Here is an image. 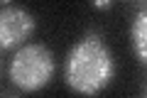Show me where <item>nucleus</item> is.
<instances>
[{"instance_id": "obj_1", "label": "nucleus", "mask_w": 147, "mask_h": 98, "mask_svg": "<svg viewBox=\"0 0 147 98\" xmlns=\"http://www.w3.org/2000/svg\"><path fill=\"white\" fill-rule=\"evenodd\" d=\"M113 54L98 37H84L66 57V83L79 93H98L113 78Z\"/></svg>"}, {"instance_id": "obj_2", "label": "nucleus", "mask_w": 147, "mask_h": 98, "mask_svg": "<svg viewBox=\"0 0 147 98\" xmlns=\"http://www.w3.org/2000/svg\"><path fill=\"white\" fill-rule=\"evenodd\" d=\"M54 74V54L44 44H25L10 62V78L22 91H37Z\"/></svg>"}, {"instance_id": "obj_3", "label": "nucleus", "mask_w": 147, "mask_h": 98, "mask_svg": "<svg viewBox=\"0 0 147 98\" xmlns=\"http://www.w3.org/2000/svg\"><path fill=\"white\" fill-rule=\"evenodd\" d=\"M34 15L27 12L25 7H12L5 5L3 12H0V47L3 49H10V47L20 44L22 39L34 32Z\"/></svg>"}, {"instance_id": "obj_4", "label": "nucleus", "mask_w": 147, "mask_h": 98, "mask_svg": "<svg viewBox=\"0 0 147 98\" xmlns=\"http://www.w3.org/2000/svg\"><path fill=\"white\" fill-rule=\"evenodd\" d=\"M130 39H132V49H135L137 59L147 66V10H142L140 15L132 20Z\"/></svg>"}, {"instance_id": "obj_5", "label": "nucleus", "mask_w": 147, "mask_h": 98, "mask_svg": "<svg viewBox=\"0 0 147 98\" xmlns=\"http://www.w3.org/2000/svg\"><path fill=\"white\" fill-rule=\"evenodd\" d=\"M93 3H96L98 7H105V5H110V0H93Z\"/></svg>"}, {"instance_id": "obj_6", "label": "nucleus", "mask_w": 147, "mask_h": 98, "mask_svg": "<svg viewBox=\"0 0 147 98\" xmlns=\"http://www.w3.org/2000/svg\"><path fill=\"white\" fill-rule=\"evenodd\" d=\"M3 3H5V5H7V3H10V0H3Z\"/></svg>"}]
</instances>
